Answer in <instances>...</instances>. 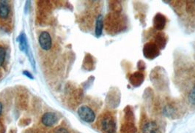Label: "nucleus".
I'll list each match as a JSON object with an SVG mask.
<instances>
[{"mask_svg": "<svg viewBox=\"0 0 195 133\" xmlns=\"http://www.w3.org/2000/svg\"><path fill=\"white\" fill-rule=\"evenodd\" d=\"M101 128L104 133H116L117 121L115 116L111 113L104 114L101 120Z\"/></svg>", "mask_w": 195, "mask_h": 133, "instance_id": "1", "label": "nucleus"}, {"mask_svg": "<svg viewBox=\"0 0 195 133\" xmlns=\"http://www.w3.org/2000/svg\"><path fill=\"white\" fill-rule=\"evenodd\" d=\"M139 129L140 133H162L159 123L147 116L142 118Z\"/></svg>", "mask_w": 195, "mask_h": 133, "instance_id": "2", "label": "nucleus"}, {"mask_svg": "<svg viewBox=\"0 0 195 133\" xmlns=\"http://www.w3.org/2000/svg\"><path fill=\"white\" fill-rule=\"evenodd\" d=\"M124 118L121 127V133H136V128L135 127L133 112L129 108L124 110Z\"/></svg>", "mask_w": 195, "mask_h": 133, "instance_id": "3", "label": "nucleus"}, {"mask_svg": "<svg viewBox=\"0 0 195 133\" xmlns=\"http://www.w3.org/2000/svg\"><path fill=\"white\" fill-rule=\"evenodd\" d=\"M77 114L79 118L84 122L93 123L96 119V114L90 107L87 105H82L79 108Z\"/></svg>", "mask_w": 195, "mask_h": 133, "instance_id": "4", "label": "nucleus"}, {"mask_svg": "<svg viewBox=\"0 0 195 133\" xmlns=\"http://www.w3.org/2000/svg\"><path fill=\"white\" fill-rule=\"evenodd\" d=\"M143 54L147 59H153L160 54V48L153 41L148 42L144 46Z\"/></svg>", "mask_w": 195, "mask_h": 133, "instance_id": "5", "label": "nucleus"}, {"mask_svg": "<svg viewBox=\"0 0 195 133\" xmlns=\"http://www.w3.org/2000/svg\"><path fill=\"white\" fill-rule=\"evenodd\" d=\"M38 42L41 48L44 51H49L51 48V37L49 32L42 31L38 38Z\"/></svg>", "mask_w": 195, "mask_h": 133, "instance_id": "6", "label": "nucleus"}, {"mask_svg": "<svg viewBox=\"0 0 195 133\" xmlns=\"http://www.w3.org/2000/svg\"><path fill=\"white\" fill-rule=\"evenodd\" d=\"M153 22L154 29L157 31H161L166 26V18L161 13H157L153 18Z\"/></svg>", "mask_w": 195, "mask_h": 133, "instance_id": "7", "label": "nucleus"}, {"mask_svg": "<svg viewBox=\"0 0 195 133\" xmlns=\"http://www.w3.org/2000/svg\"><path fill=\"white\" fill-rule=\"evenodd\" d=\"M58 121V117L54 113L47 112L44 114L41 118L43 124L46 127H52Z\"/></svg>", "mask_w": 195, "mask_h": 133, "instance_id": "8", "label": "nucleus"}, {"mask_svg": "<svg viewBox=\"0 0 195 133\" xmlns=\"http://www.w3.org/2000/svg\"><path fill=\"white\" fill-rule=\"evenodd\" d=\"M145 75L142 72H135L131 74L129 77V81L130 84H131L135 87L139 86L142 84V82L144 81Z\"/></svg>", "mask_w": 195, "mask_h": 133, "instance_id": "9", "label": "nucleus"}, {"mask_svg": "<svg viewBox=\"0 0 195 133\" xmlns=\"http://www.w3.org/2000/svg\"><path fill=\"white\" fill-rule=\"evenodd\" d=\"M10 7L8 2L5 0L0 1V18L6 19L10 15Z\"/></svg>", "mask_w": 195, "mask_h": 133, "instance_id": "10", "label": "nucleus"}, {"mask_svg": "<svg viewBox=\"0 0 195 133\" xmlns=\"http://www.w3.org/2000/svg\"><path fill=\"white\" fill-rule=\"evenodd\" d=\"M163 113L166 116L169 118H175L178 116L177 109L175 105L173 104H168L164 106Z\"/></svg>", "mask_w": 195, "mask_h": 133, "instance_id": "11", "label": "nucleus"}, {"mask_svg": "<svg viewBox=\"0 0 195 133\" xmlns=\"http://www.w3.org/2000/svg\"><path fill=\"white\" fill-rule=\"evenodd\" d=\"M104 28V21H103V17L101 15H99L96 18V29H95V34L96 37H99L101 36Z\"/></svg>", "mask_w": 195, "mask_h": 133, "instance_id": "12", "label": "nucleus"}, {"mask_svg": "<svg viewBox=\"0 0 195 133\" xmlns=\"http://www.w3.org/2000/svg\"><path fill=\"white\" fill-rule=\"evenodd\" d=\"M18 41L19 43V48L20 50L23 52H25L26 54H28V44L27 40H26V35L23 33L21 35L18 37Z\"/></svg>", "mask_w": 195, "mask_h": 133, "instance_id": "13", "label": "nucleus"}, {"mask_svg": "<svg viewBox=\"0 0 195 133\" xmlns=\"http://www.w3.org/2000/svg\"><path fill=\"white\" fill-rule=\"evenodd\" d=\"M188 100H189L190 104L192 105H195V85L190 91L189 96H188Z\"/></svg>", "mask_w": 195, "mask_h": 133, "instance_id": "14", "label": "nucleus"}, {"mask_svg": "<svg viewBox=\"0 0 195 133\" xmlns=\"http://www.w3.org/2000/svg\"><path fill=\"white\" fill-rule=\"evenodd\" d=\"M6 56V50L2 46H0V66L2 65L5 62Z\"/></svg>", "mask_w": 195, "mask_h": 133, "instance_id": "15", "label": "nucleus"}, {"mask_svg": "<svg viewBox=\"0 0 195 133\" xmlns=\"http://www.w3.org/2000/svg\"><path fill=\"white\" fill-rule=\"evenodd\" d=\"M54 133H69L67 129L64 127H59L55 129Z\"/></svg>", "mask_w": 195, "mask_h": 133, "instance_id": "16", "label": "nucleus"}, {"mask_svg": "<svg viewBox=\"0 0 195 133\" xmlns=\"http://www.w3.org/2000/svg\"><path fill=\"white\" fill-rule=\"evenodd\" d=\"M23 74H24V75H26L27 78H31V79L33 78L32 75L29 72H28V71H26V70L24 71V72H23Z\"/></svg>", "mask_w": 195, "mask_h": 133, "instance_id": "17", "label": "nucleus"}, {"mask_svg": "<svg viewBox=\"0 0 195 133\" xmlns=\"http://www.w3.org/2000/svg\"><path fill=\"white\" fill-rule=\"evenodd\" d=\"M2 108H3L2 104V102H0V116H1L2 112Z\"/></svg>", "mask_w": 195, "mask_h": 133, "instance_id": "18", "label": "nucleus"}, {"mask_svg": "<svg viewBox=\"0 0 195 133\" xmlns=\"http://www.w3.org/2000/svg\"><path fill=\"white\" fill-rule=\"evenodd\" d=\"M193 2H194V4H195V1H193Z\"/></svg>", "mask_w": 195, "mask_h": 133, "instance_id": "19", "label": "nucleus"}]
</instances>
